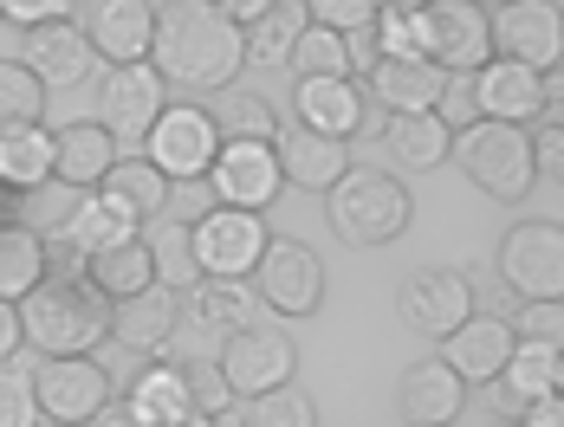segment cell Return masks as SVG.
I'll return each instance as SVG.
<instances>
[{
	"instance_id": "obj_29",
	"label": "cell",
	"mask_w": 564,
	"mask_h": 427,
	"mask_svg": "<svg viewBox=\"0 0 564 427\" xmlns=\"http://www.w3.org/2000/svg\"><path fill=\"white\" fill-rule=\"evenodd\" d=\"M123 402H130V415H143L150 427L182 421V415H188V382H182V363H170V357H150L143 370L130 375Z\"/></svg>"
},
{
	"instance_id": "obj_4",
	"label": "cell",
	"mask_w": 564,
	"mask_h": 427,
	"mask_svg": "<svg viewBox=\"0 0 564 427\" xmlns=\"http://www.w3.org/2000/svg\"><path fill=\"white\" fill-rule=\"evenodd\" d=\"M448 156L480 195H494V201H507V208H519V201L532 195V182H539V168H532V136H525L519 123L474 117L467 130H454Z\"/></svg>"
},
{
	"instance_id": "obj_46",
	"label": "cell",
	"mask_w": 564,
	"mask_h": 427,
	"mask_svg": "<svg viewBox=\"0 0 564 427\" xmlns=\"http://www.w3.org/2000/svg\"><path fill=\"white\" fill-rule=\"evenodd\" d=\"M305 13H312V26H332V33H364L370 26V13H377V0H305Z\"/></svg>"
},
{
	"instance_id": "obj_51",
	"label": "cell",
	"mask_w": 564,
	"mask_h": 427,
	"mask_svg": "<svg viewBox=\"0 0 564 427\" xmlns=\"http://www.w3.org/2000/svg\"><path fill=\"white\" fill-rule=\"evenodd\" d=\"M85 427H150V421H143V415H130V402H123V395H111V402H105Z\"/></svg>"
},
{
	"instance_id": "obj_13",
	"label": "cell",
	"mask_w": 564,
	"mask_h": 427,
	"mask_svg": "<svg viewBox=\"0 0 564 427\" xmlns=\"http://www.w3.org/2000/svg\"><path fill=\"white\" fill-rule=\"evenodd\" d=\"M117 395V375L98 357H40L33 363V402L46 421H91Z\"/></svg>"
},
{
	"instance_id": "obj_33",
	"label": "cell",
	"mask_w": 564,
	"mask_h": 427,
	"mask_svg": "<svg viewBox=\"0 0 564 427\" xmlns=\"http://www.w3.org/2000/svg\"><path fill=\"white\" fill-rule=\"evenodd\" d=\"M182 305L195 318H208L215 330H240V324H260V292L253 278H202L182 292Z\"/></svg>"
},
{
	"instance_id": "obj_3",
	"label": "cell",
	"mask_w": 564,
	"mask_h": 427,
	"mask_svg": "<svg viewBox=\"0 0 564 427\" xmlns=\"http://www.w3.org/2000/svg\"><path fill=\"white\" fill-rule=\"evenodd\" d=\"M325 220L344 247H390L415 220V195L390 168H344L325 188Z\"/></svg>"
},
{
	"instance_id": "obj_57",
	"label": "cell",
	"mask_w": 564,
	"mask_h": 427,
	"mask_svg": "<svg viewBox=\"0 0 564 427\" xmlns=\"http://www.w3.org/2000/svg\"><path fill=\"white\" fill-rule=\"evenodd\" d=\"M480 7H500V0H480Z\"/></svg>"
},
{
	"instance_id": "obj_47",
	"label": "cell",
	"mask_w": 564,
	"mask_h": 427,
	"mask_svg": "<svg viewBox=\"0 0 564 427\" xmlns=\"http://www.w3.org/2000/svg\"><path fill=\"white\" fill-rule=\"evenodd\" d=\"M72 7H78V0H0V20L20 26V33H33V26H46V20H72Z\"/></svg>"
},
{
	"instance_id": "obj_49",
	"label": "cell",
	"mask_w": 564,
	"mask_h": 427,
	"mask_svg": "<svg viewBox=\"0 0 564 427\" xmlns=\"http://www.w3.org/2000/svg\"><path fill=\"white\" fill-rule=\"evenodd\" d=\"M170 208H182L175 220H195V214L215 208V188H208V182H175V188H170Z\"/></svg>"
},
{
	"instance_id": "obj_2",
	"label": "cell",
	"mask_w": 564,
	"mask_h": 427,
	"mask_svg": "<svg viewBox=\"0 0 564 427\" xmlns=\"http://www.w3.org/2000/svg\"><path fill=\"white\" fill-rule=\"evenodd\" d=\"M13 311L40 357H98V343H111V298L85 272H46Z\"/></svg>"
},
{
	"instance_id": "obj_8",
	"label": "cell",
	"mask_w": 564,
	"mask_h": 427,
	"mask_svg": "<svg viewBox=\"0 0 564 427\" xmlns=\"http://www.w3.org/2000/svg\"><path fill=\"white\" fill-rule=\"evenodd\" d=\"M494 272L519 298H564V227L558 220H512Z\"/></svg>"
},
{
	"instance_id": "obj_24",
	"label": "cell",
	"mask_w": 564,
	"mask_h": 427,
	"mask_svg": "<svg viewBox=\"0 0 564 427\" xmlns=\"http://www.w3.org/2000/svg\"><path fill=\"white\" fill-rule=\"evenodd\" d=\"M175 318H182V292L143 285V292H130V298L111 305V343H123L137 363H150V357H163V343L175 337Z\"/></svg>"
},
{
	"instance_id": "obj_36",
	"label": "cell",
	"mask_w": 564,
	"mask_h": 427,
	"mask_svg": "<svg viewBox=\"0 0 564 427\" xmlns=\"http://www.w3.org/2000/svg\"><path fill=\"white\" fill-rule=\"evenodd\" d=\"M46 272V240L33 227H0V305H20Z\"/></svg>"
},
{
	"instance_id": "obj_52",
	"label": "cell",
	"mask_w": 564,
	"mask_h": 427,
	"mask_svg": "<svg viewBox=\"0 0 564 427\" xmlns=\"http://www.w3.org/2000/svg\"><path fill=\"white\" fill-rule=\"evenodd\" d=\"M26 337H20V311L13 305H0V363H13V350H20Z\"/></svg>"
},
{
	"instance_id": "obj_27",
	"label": "cell",
	"mask_w": 564,
	"mask_h": 427,
	"mask_svg": "<svg viewBox=\"0 0 564 427\" xmlns=\"http://www.w3.org/2000/svg\"><path fill=\"white\" fill-rule=\"evenodd\" d=\"M377 136H383L390 162L395 168H409V175L442 168V162H448V143H454V130L442 123V110H402V117H390Z\"/></svg>"
},
{
	"instance_id": "obj_55",
	"label": "cell",
	"mask_w": 564,
	"mask_h": 427,
	"mask_svg": "<svg viewBox=\"0 0 564 427\" xmlns=\"http://www.w3.org/2000/svg\"><path fill=\"white\" fill-rule=\"evenodd\" d=\"M377 7H402V13H415V7H429V0H377Z\"/></svg>"
},
{
	"instance_id": "obj_38",
	"label": "cell",
	"mask_w": 564,
	"mask_h": 427,
	"mask_svg": "<svg viewBox=\"0 0 564 427\" xmlns=\"http://www.w3.org/2000/svg\"><path fill=\"white\" fill-rule=\"evenodd\" d=\"M234 408H240V427H318V408H312V395L299 382L267 388V395H247Z\"/></svg>"
},
{
	"instance_id": "obj_43",
	"label": "cell",
	"mask_w": 564,
	"mask_h": 427,
	"mask_svg": "<svg viewBox=\"0 0 564 427\" xmlns=\"http://www.w3.org/2000/svg\"><path fill=\"white\" fill-rule=\"evenodd\" d=\"M72 201H78V188H65V182L26 188V195H20V227H33V233H53L58 220L72 214Z\"/></svg>"
},
{
	"instance_id": "obj_41",
	"label": "cell",
	"mask_w": 564,
	"mask_h": 427,
	"mask_svg": "<svg viewBox=\"0 0 564 427\" xmlns=\"http://www.w3.org/2000/svg\"><path fill=\"white\" fill-rule=\"evenodd\" d=\"M364 40H370V53L377 58H422V7H415V13H402V7H377L370 26H364Z\"/></svg>"
},
{
	"instance_id": "obj_18",
	"label": "cell",
	"mask_w": 564,
	"mask_h": 427,
	"mask_svg": "<svg viewBox=\"0 0 564 427\" xmlns=\"http://www.w3.org/2000/svg\"><path fill=\"white\" fill-rule=\"evenodd\" d=\"M467 98H474V117L532 130V123H545V72H532L519 58H487L467 78Z\"/></svg>"
},
{
	"instance_id": "obj_16",
	"label": "cell",
	"mask_w": 564,
	"mask_h": 427,
	"mask_svg": "<svg viewBox=\"0 0 564 427\" xmlns=\"http://www.w3.org/2000/svg\"><path fill=\"white\" fill-rule=\"evenodd\" d=\"M487 26H494V58H519L532 72H552L564 58V26L552 0H500L487 7Z\"/></svg>"
},
{
	"instance_id": "obj_40",
	"label": "cell",
	"mask_w": 564,
	"mask_h": 427,
	"mask_svg": "<svg viewBox=\"0 0 564 427\" xmlns=\"http://www.w3.org/2000/svg\"><path fill=\"white\" fill-rule=\"evenodd\" d=\"M215 110V130L221 136H240V143H273L280 136V110L273 98H260V91H234L227 105H208Z\"/></svg>"
},
{
	"instance_id": "obj_32",
	"label": "cell",
	"mask_w": 564,
	"mask_h": 427,
	"mask_svg": "<svg viewBox=\"0 0 564 427\" xmlns=\"http://www.w3.org/2000/svg\"><path fill=\"white\" fill-rule=\"evenodd\" d=\"M53 182V130L26 123V130H0V188H46Z\"/></svg>"
},
{
	"instance_id": "obj_50",
	"label": "cell",
	"mask_w": 564,
	"mask_h": 427,
	"mask_svg": "<svg viewBox=\"0 0 564 427\" xmlns=\"http://www.w3.org/2000/svg\"><path fill=\"white\" fill-rule=\"evenodd\" d=\"M519 427H564V395H539V402H519Z\"/></svg>"
},
{
	"instance_id": "obj_23",
	"label": "cell",
	"mask_w": 564,
	"mask_h": 427,
	"mask_svg": "<svg viewBox=\"0 0 564 427\" xmlns=\"http://www.w3.org/2000/svg\"><path fill=\"white\" fill-rule=\"evenodd\" d=\"M460 408H467V382L442 357L409 363L402 382H395V415L409 427H460Z\"/></svg>"
},
{
	"instance_id": "obj_39",
	"label": "cell",
	"mask_w": 564,
	"mask_h": 427,
	"mask_svg": "<svg viewBox=\"0 0 564 427\" xmlns=\"http://www.w3.org/2000/svg\"><path fill=\"white\" fill-rule=\"evenodd\" d=\"M26 123H46V85L20 58H0V130H26Z\"/></svg>"
},
{
	"instance_id": "obj_56",
	"label": "cell",
	"mask_w": 564,
	"mask_h": 427,
	"mask_svg": "<svg viewBox=\"0 0 564 427\" xmlns=\"http://www.w3.org/2000/svg\"><path fill=\"white\" fill-rule=\"evenodd\" d=\"M33 427H78V421H46V415H40V421H33Z\"/></svg>"
},
{
	"instance_id": "obj_21",
	"label": "cell",
	"mask_w": 564,
	"mask_h": 427,
	"mask_svg": "<svg viewBox=\"0 0 564 427\" xmlns=\"http://www.w3.org/2000/svg\"><path fill=\"white\" fill-rule=\"evenodd\" d=\"M357 85L370 91L377 110L402 117V110H442L454 78L435 65V58H370V65L357 72Z\"/></svg>"
},
{
	"instance_id": "obj_42",
	"label": "cell",
	"mask_w": 564,
	"mask_h": 427,
	"mask_svg": "<svg viewBox=\"0 0 564 427\" xmlns=\"http://www.w3.org/2000/svg\"><path fill=\"white\" fill-rule=\"evenodd\" d=\"M182 382H188L195 415H234V388H227L221 363H182Z\"/></svg>"
},
{
	"instance_id": "obj_17",
	"label": "cell",
	"mask_w": 564,
	"mask_h": 427,
	"mask_svg": "<svg viewBox=\"0 0 564 427\" xmlns=\"http://www.w3.org/2000/svg\"><path fill=\"white\" fill-rule=\"evenodd\" d=\"M78 33L91 40L98 65H137L150 58V33H156V0H78Z\"/></svg>"
},
{
	"instance_id": "obj_35",
	"label": "cell",
	"mask_w": 564,
	"mask_h": 427,
	"mask_svg": "<svg viewBox=\"0 0 564 427\" xmlns=\"http://www.w3.org/2000/svg\"><path fill=\"white\" fill-rule=\"evenodd\" d=\"M85 278L105 292V298H130V292H143V285H156V266H150V247H143V233H130V240H117V247H105L91 266H85Z\"/></svg>"
},
{
	"instance_id": "obj_25",
	"label": "cell",
	"mask_w": 564,
	"mask_h": 427,
	"mask_svg": "<svg viewBox=\"0 0 564 427\" xmlns=\"http://www.w3.org/2000/svg\"><path fill=\"white\" fill-rule=\"evenodd\" d=\"M273 156H280V175L292 182V188L325 195L344 168H350V143H338V136H318V130H299V123H280Z\"/></svg>"
},
{
	"instance_id": "obj_28",
	"label": "cell",
	"mask_w": 564,
	"mask_h": 427,
	"mask_svg": "<svg viewBox=\"0 0 564 427\" xmlns=\"http://www.w3.org/2000/svg\"><path fill=\"white\" fill-rule=\"evenodd\" d=\"M98 195L117 201L137 227H150L156 214H170V175L143 156H117L111 168H105V182H98Z\"/></svg>"
},
{
	"instance_id": "obj_14",
	"label": "cell",
	"mask_w": 564,
	"mask_h": 427,
	"mask_svg": "<svg viewBox=\"0 0 564 427\" xmlns=\"http://www.w3.org/2000/svg\"><path fill=\"white\" fill-rule=\"evenodd\" d=\"M292 123L299 130H318V136H338V143L383 130L370 91L357 78H292Z\"/></svg>"
},
{
	"instance_id": "obj_37",
	"label": "cell",
	"mask_w": 564,
	"mask_h": 427,
	"mask_svg": "<svg viewBox=\"0 0 564 427\" xmlns=\"http://www.w3.org/2000/svg\"><path fill=\"white\" fill-rule=\"evenodd\" d=\"M285 65H292L299 78H357V65H350V40L332 33V26H305Z\"/></svg>"
},
{
	"instance_id": "obj_34",
	"label": "cell",
	"mask_w": 564,
	"mask_h": 427,
	"mask_svg": "<svg viewBox=\"0 0 564 427\" xmlns=\"http://www.w3.org/2000/svg\"><path fill=\"white\" fill-rule=\"evenodd\" d=\"M143 247H150L156 285H170V292H188V285H202V272H195V247H188V220H175V214H156V220L143 227Z\"/></svg>"
},
{
	"instance_id": "obj_10",
	"label": "cell",
	"mask_w": 564,
	"mask_h": 427,
	"mask_svg": "<svg viewBox=\"0 0 564 427\" xmlns=\"http://www.w3.org/2000/svg\"><path fill=\"white\" fill-rule=\"evenodd\" d=\"M253 292H260V305L280 311V318H312V311L325 305V260H318L305 240L273 233L267 253H260V266H253Z\"/></svg>"
},
{
	"instance_id": "obj_9",
	"label": "cell",
	"mask_w": 564,
	"mask_h": 427,
	"mask_svg": "<svg viewBox=\"0 0 564 427\" xmlns=\"http://www.w3.org/2000/svg\"><path fill=\"white\" fill-rule=\"evenodd\" d=\"M422 58H435L448 78H474L494 58V26L480 0H429L422 7Z\"/></svg>"
},
{
	"instance_id": "obj_12",
	"label": "cell",
	"mask_w": 564,
	"mask_h": 427,
	"mask_svg": "<svg viewBox=\"0 0 564 427\" xmlns=\"http://www.w3.org/2000/svg\"><path fill=\"white\" fill-rule=\"evenodd\" d=\"M130 233H143V227L117 208V201H105L98 188H85V195L72 201V214L58 220L53 233H40V240H46V266L53 272H85L105 247L130 240Z\"/></svg>"
},
{
	"instance_id": "obj_31",
	"label": "cell",
	"mask_w": 564,
	"mask_h": 427,
	"mask_svg": "<svg viewBox=\"0 0 564 427\" xmlns=\"http://www.w3.org/2000/svg\"><path fill=\"white\" fill-rule=\"evenodd\" d=\"M305 26H312L305 0H273V7L260 13V20H247V26H240V46H247V65H285Z\"/></svg>"
},
{
	"instance_id": "obj_54",
	"label": "cell",
	"mask_w": 564,
	"mask_h": 427,
	"mask_svg": "<svg viewBox=\"0 0 564 427\" xmlns=\"http://www.w3.org/2000/svg\"><path fill=\"white\" fill-rule=\"evenodd\" d=\"M170 427H221V415H195V408H188V415H182V421H170Z\"/></svg>"
},
{
	"instance_id": "obj_15",
	"label": "cell",
	"mask_w": 564,
	"mask_h": 427,
	"mask_svg": "<svg viewBox=\"0 0 564 427\" xmlns=\"http://www.w3.org/2000/svg\"><path fill=\"white\" fill-rule=\"evenodd\" d=\"M208 188H215V201H221V208L267 214L273 201H280V188H285L273 143H240V136H221V150H215V162H208Z\"/></svg>"
},
{
	"instance_id": "obj_53",
	"label": "cell",
	"mask_w": 564,
	"mask_h": 427,
	"mask_svg": "<svg viewBox=\"0 0 564 427\" xmlns=\"http://www.w3.org/2000/svg\"><path fill=\"white\" fill-rule=\"evenodd\" d=\"M208 7H221V13L234 20V26H247V20H260V13H267L273 0H208Z\"/></svg>"
},
{
	"instance_id": "obj_22",
	"label": "cell",
	"mask_w": 564,
	"mask_h": 427,
	"mask_svg": "<svg viewBox=\"0 0 564 427\" xmlns=\"http://www.w3.org/2000/svg\"><path fill=\"white\" fill-rule=\"evenodd\" d=\"M402 318H409V330H422V337L442 343L460 318H474V285H467V272H454V266L409 272V278H402Z\"/></svg>"
},
{
	"instance_id": "obj_1",
	"label": "cell",
	"mask_w": 564,
	"mask_h": 427,
	"mask_svg": "<svg viewBox=\"0 0 564 427\" xmlns=\"http://www.w3.org/2000/svg\"><path fill=\"white\" fill-rule=\"evenodd\" d=\"M150 65L163 72V85H175L182 98H208L227 91L247 65L240 26L208 0H163L156 7V33H150Z\"/></svg>"
},
{
	"instance_id": "obj_30",
	"label": "cell",
	"mask_w": 564,
	"mask_h": 427,
	"mask_svg": "<svg viewBox=\"0 0 564 427\" xmlns=\"http://www.w3.org/2000/svg\"><path fill=\"white\" fill-rule=\"evenodd\" d=\"M494 388H507V402H539V395H558V388H564L558 343H532V337H519Z\"/></svg>"
},
{
	"instance_id": "obj_19",
	"label": "cell",
	"mask_w": 564,
	"mask_h": 427,
	"mask_svg": "<svg viewBox=\"0 0 564 427\" xmlns=\"http://www.w3.org/2000/svg\"><path fill=\"white\" fill-rule=\"evenodd\" d=\"M512 343H519V337H512V324L500 318V311H474V318H460L448 337H442L435 357H442L467 388H494L500 370H507V357H512Z\"/></svg>"
},
{
	"instance_id": "obj_26",
	"label": "cell",
	"mask_w": 564,
	"mask_h": 427,
	"mask_svg": "<svg viewBox=\"0 0 564 427\" xmlns=\"http://www.w3.org/2000/svg\"><path fill=\"white\" fill-rule=\"evenodd\" d=\"M117 156H123V150H117V136L98 123V117H91V123L78 117V123L53 130V182L78 188V195H85V188H98V182H105V168H111Z\"/></svg>"
},
{
	"instance_id": "obj_11",
	"label": "cell",
	"mask_w": 564,
	"mask_h": 427,
	"mask_svg": "<svg viewBox=\"0 0 564 427\" xmlns=\"http://www.w3.org/2000/svg\"><path fill=\"white\" fill-rule=\"evenodd\" d=\"M215 363H221L234 402H247V395L285 388L299 370V350H292V330H280V324H240V330H227Z\"/></svg>"
},
{
	"instance_id": "obj_5",
	"label": "cell",
	"mask_w": 564,
	"mask_h": 427,
	"mask_svg": "<svg viewBox=\"0 0 564 427\" xmlns=\"http://www.w3.org/2000/svg\"><path fill=\"white\" fill-rule=\"evenodd\" d=\"M215 150H221L215 110L202 105V98H182V105H163V117L150 123V136H143L137 156L156 162V168L170 175V188H175V182H208Z\"/></svg>"
},
{
	"instance_id": "obj_6",
	"label": "cell",
	"mask_w": 564,
	"mask_h": 427,
	"mask_svg": "<svg viewBox=\"0 0 564 427\" xmlns=\"http://www.w3.org/2000/svg\"><path fill=\"white\" fill-rule=\"evenodd\" d=\"M267 214L253 208H215L188 220V247H195V272L202 278H253L260 253H267Z\"/></svg>"
},
{
	"instance_id": "obj_48",
	"label": "cell",
	"mask_w": 564,
	"mask_h": 427,
	"mask_svg": "<svg viewBox=\"0 0 564 427\" xmlns=\"http://www.w3.org/2000/svg\"><path fill=\"white\" fill-rule=\"evenodd\" d=\"M525 136H532V168H539V175H552V188H558V175H564V130H558V123H532Z\"/></svg>"
},
{
	"instance_id": "obj_44",
	"label": "cell",
	"mask_w": 564,
	"mask_h": 427,
	"mask_svg": "<svg viewBox=\"0 0 564 427\" xmlns=\"http://www.w3.org/2000/svg\"><path fill=\"white\" fill-rule=\"evenodd\" d=\"M33 421H40V402H33V370L0 363V427H33Z\"/></svg>"
},
{
	"instance_id": "obj_20",
	"label": "cell",
	"mask_w": 564,
	"mask_h": 427,
	"mask_svg": "<svg viewBox=\"0 0 564 427\" xmlns=\"http://www.w3.org/2000/svg\"><path fill=\"white\" fill-rule=\"evenodd\" d=\"M20 65H26L46 91H78V85L98 72V53H91V40L78 33V20H46V26L20 33Z\"/></svg>"
},
{
	"instance_id": "obj_45",
	"label": "cell",
	"mask_w": 564,
	"mask_h": 427,
	"mask_svg": "<svg viewBox=\"0 0 564 427\" xmlns=\"http://www.w3.org/2000/svg\"><path fill=\"white\" fill-rule=\"evenodd\" d=\"M512 324V337H532V343H564V305L558 298H525V311Z\"/></svg>"
},
{
	"instance_id": "obj_7",
	"label": "cell",
	"mask_w": 564,
	"mask_h": 427,
	"mask_svg": "<svg viewBox=\"0 0 564 427\" xmlns=\"http://www.w3.org/2000/svg\"><path fill=\"white\" fill-rule=\"evenodd\" d=\"M163 105H170V85H163V72H156L150 58H137V65H111L105 85H98V123L117 136L123 156L143 150V136H150V123L163 117Z\"/></svg>"
}]
</instances>
